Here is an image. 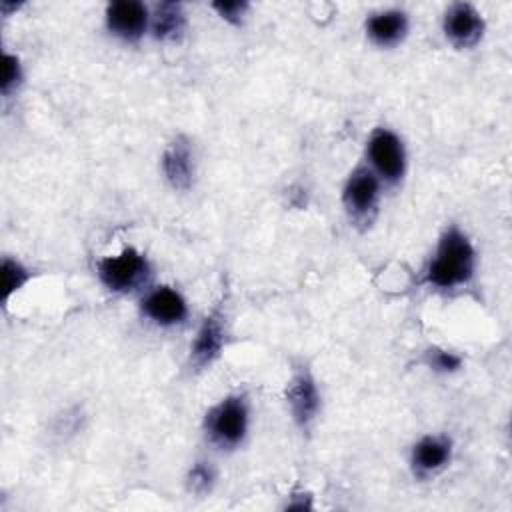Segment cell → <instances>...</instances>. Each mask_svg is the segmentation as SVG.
<instances>
[{
    "label": "cell",
    "instance_id": "cell-6",
    "mask_svg": "<svg viewBox=\"0 0 512 512\" xmlns=\"http://www.w3.org/2000/svg\"><path fill=\"white\" fill-rule=\"evenodd\" d=\"M484 18L468 2H456L444 12L442 30L448 42L456 48H472L484 36Z\"/></svg>",
    "mask_w": 512,
    "mask_h": 512
},
{
    "label": "cell",
    "instance_id": "cell-16",
    "mask_svg": "<svg viewBox=\"0 0 512 512\" xmlns=\"http://www.w3.org/2000/svg\"><path fill=\"white\" fill-rule=\"evenodd\" d=\"M426 362L432 370L436 372H456L462 366V358L452 352V350H442V348H430L426 352Z\"/></svg>",
    "mask_w": 512,
    "mask_h": 512
},
{
    "label": "cell",
    "instance_id": "cell-3",
    "mask_svg": "<svg viewBox=\"0 0 512 512\" xmlns=\"http://www.w3.org/2000/svg\"><path fill=\"white\" fill-rule=\"evenodd\" d=\"M150 274V264L142 252L132 246L122 248L116 256H106L98 262L100 282L118 294L136 290Z\"/></svg>",
    "mask_w": 512,
    "mask_h": 512
},
{
    "label": "cell",
    "instance_id": "cell-9",
    "mask_svg": "<svg viewBox=\"0 0 512 512\" xmlns=\"http://www.w3.org/2000/svg\"><path fill=\"white\" fill-rule=\"evenodd\" d=\"M140 308L142 314L158 326H176L182 324L188 316V304L184 296L170 286H158L150 290L142 298Z\"/></svg>",
    "mask_w": 512,
    "mask_h": 512
},
{
    "label": "cell",
    "instance_id": "cell-11",
    "mask_svg": "<svg viewBox=\"0 0 512 512\" xmlns=\"http://www.w3.org/2000/svg\"><path fill=\"white\" fill-rule=\"evenodd\" d=\"M162 170L176 190H188L194 180V154L184 136L174 138L162 154Z\"/></svg>",
    "mask_w": 512,
    "mask_h": 512
},
{
    "label": "cell",
    "instance_id": "cell-7",
    "mask_svg": "<svg viewBox=\"0 0 512 512\" xmlns=\"http://www.w3.org/2000/svg\"><path fill=\"white\" fill-rule=\"evenodd\" d=\"M286 402L292 414V420L300 428H308L320 410V392L314 376L308 368H298L286 388Z\"/></svg>",
    "mask_w": 512,
    "mask_h": 512
},
{
    "label": "cell",
    "instance_id": "cell-2",
    "mask_svg": "<svg viewBox=\"0 0 512 512\" xmlns=\"http://www.w3.org/2000/svg\"><path fill=\"white\" fill-rule=\"evenodd\" d=\"M248 414V400L244 394H230L222 398L206 414V436L218 448H236L246 436Z\"/></svg>",
    "mask_w": 512,
    "mask_h": 512
},
{
    "label": "cell",
    "instance_id": "cell-1",
    "mask_svg": "<svg viewBox=\"0 0 512 512\" xmlns=\"http://www.w3.org/2000/svg\"><path fill=\"white\" fill-rule=\"evenodd\" d=\"M476 250L470 238L458 228L450 226L438 240L434 258L426 268V282L450 290L464 286L474 276Z\"/></svg>",
    "mask_w": 512,
    "mask_h": 512
},
{
    "label": "cell",
    "instance_id": "cell-5",
    "mask_svg": "<svg viewBox=\"0 0 512 512\" xmlns=\"http://www.w3.org/2000/svg\"><path fill=\"white\" fill-rule=\"evenodd\" d=\"M226 338V314L222 306H216L204 316L202 324L196 330V336L190 344V366L194 370H204L212 366L226 348Z\"/></svg>",
    "mask_w": 512,
    "mask_h": 512
},
{
    "label": "cell",
    "instance_id": "cell-19",
    "mask_svg": "<svg viewBox=\"0 0 512 512\" xmlns=\"http://www.w3.org/2000/svg\"><path fill=\"white\" fill-rule=\"evenodd\" d=\"M212 8L230 24H240L242 16L248 10L246 2H214Z\"/></svg>",
    "mask_w": 512,
    "mask_h": 512
},
{
    "label": "cell",
    "instance_id": "cell-15",
    "mask_svg": "<svg viewBox=\"0 0 512 512\" xmlns=\"http://www.w3.org/2000/svg\"><path fill=\"white\" fill-rule=\"evenodd\" d=\"M2 302H8L14 292H18L28 280L30 270L12 258H2Z\"/></svg>",
    "mask_w": 512,
    "mask_h": 512
},
{
    "label": "cell",
    "instance_id": "cell-14",
    "mask_svg": "<svg viewBox=\"0 0 512 512\" xmlns=\"http://www.w3.org/2000/svg\"><path fill=\"white\" fill-rule=\"evenodd\" d=\"M184 28H186V16L180 4L162 2L156 6L152 14V32L158 40L174 42L184 34Z\"/></svg>",
    "mask_w": 512,
    "mask_h": 512
},
{
    "label": "cell",
    "instance_id": "cell-8",
    "mask_svg": "<svg viewBox=\"0 0 512 512\" xmlns=\"http://www.w3.org/2000/svg\"><path fill=\"white\" fill-rule=\"evenodd\" d=\"M380 196V178L372 172V168H356L342 190V202L348 214L356 220L368 218V214L376 208Z\"/></svg>",
    "mask_w": 512,
    "mask_h": 512
},
{
    "label": "cell",
    "instance_id": "cell-18",
    "mask_svg": "<svg viewBox=\"0 0 512 512\" xmlns=\"http://www.w3.org/2000/svg\"><path fill=\"white\" fill-rule=\"evenodd\" d=\"M22 80V66L20 60L12 54L2 56V80H0V90L4 96H8Z\"/></svg>",
    "mask_w": 512,
    "mask_h": 512
},
{
    "label": "cell",
    "instance_id": "cell-12",
    "mask_svg": "<svg viewBox=\"0 0 512 512\" xmlns=\"http://www.w3.org/2000/svg\"><path fill=\"white\" fill-rule=\"evenodd\" d=\"M452 456V442L448 436H424L420 438L410 454V464L414 474L430 476L442 470Z\"/></svg>",
    "mask_w": 512,
    "mask_h": 512
},
{
    "label": "cell",
    "instance_id": "cell-10",
    "mask_svg": "<svg viewBox=\"0 0 512 512\" xmlns=\"http://www.w3.org/2000/svg\"><path fill=\"white\" fill-rule=\"evenodd\" d=\"M148 18V8L136 0H118L106 8L108 30L124 42L140 40L146 32Z\"/></svg>",
    "mask_w": 512,
    "mask_h": 512
},
{
    "label": "cell",
    "instance_id": "cell-13",
    "mask_svg": "<svg viewBox=\"0 0 512 512\" xmlns=\"http://www.w3.org/2000/svg\"><path fill=\"white\" fill-rule=\"evenodd\" d=\"M406 32H408V16L402 10L374 12L366 20L368 38L382 48L396 46L398 42L404 40Z\"/></svg>",
    "mask_w": 512,
    "mask_h": 512
},
{
    "label": "cell",
    "instance_id": "cell-4",
    "mask_svg": "<svg viewBox=\"0 0 512 512\" xmlns=\"http://www.w3.org/2000/svg\"><path fill=\"white\" fill-rule=\"evenodd\" d=\"M368 160L372 164V172L388 184H396L402 180L406 170V152L404 144L388 128H378L372 132L368 140Z\"/></svg>",
    "mask_w": 512,
    "mask_h": 512
},
{
    "label": "cell",
    "instance_id": "cell-17",
    "mask_svg": "<svg viewBox=\"0 0 512 512\" xmlns=\"http://www.w3.org/2000/svg\"><path fill=\"white\" fill-rule=\"evenodd\" d=\"M214 468L208 462H196L188 472V488L194 494H204L214 484Z\"/></svg>",
    "mask_w": 512,
    "mask_h": 512
}]
</instances>
